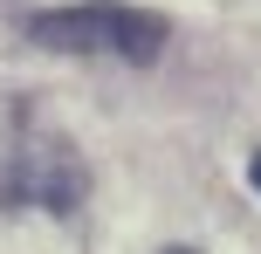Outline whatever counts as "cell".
I'll list each match as a JSON object with an SVG mask.
<instances>
[{"instance_id": "cell-3", "label": "cell", "mask_w": 261, "mask_h": 254, "mask_svg": "<svg viewBox=\"0 0 261 254\" xmlns=\"http://www.w3.org/2000/svg\"><path fill=\"white\" fill-rule=\"evenodd\" d=\"M248 179H254V186H261V151H254V165H248Z\"/></svg>"}, {"instance_id": "cell-1", "label": "cell", "mask_w": 261, "mask_h": 254, "mask_svg": "<svg viewBox=\"0 0 261 254\" xmlns=\"http://www.w3.org/2000/svg\"><path fill=\"white\" fill-rule=\"evenodd\" d=\"M28 35L41 48L62 55H117V62H158L165 48V14L130 7V0H76V7H48L28 21Z\"/></svg>"}, {"instance_id": "cell-2", "label": "cell", "mask_w": 261, "mask_h": 254, "mask_svg": "<svg viewBox=\"0 0 261 254\" xmlns=\"http://www.w3.org/2000/svg\"><path fill=\"white\" fill-rule=\"evenodd\" d=\"M83 165H76V151L62 145V137H35V145L14 158V172H7V200L14 206H48V213H76L83 206Z\"/></svg>"}, {"instance_id": "cell-4", "label": "cell", "mask_w": 261, "mask_h": 254, "mask_svg": "<svg viewBox=\"0 0 261 254\" xmlns=\"http://www.w3.org/2000/svg\"><path fill=\"white\" fill-rule=\"evenodd\" d=\"M179 254H193V247H179Z\"/></svg>"}]
</instances>
